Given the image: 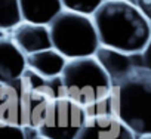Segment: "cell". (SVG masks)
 Here are the masks:
<instances>
[{"label":"cell","mask_w":151,"mask_h":139,"mask_svg":"<svg viewBox=\"0 0 151 139\" xmlns=\"http://www.w3.org/2000/svg\"><path fill=\"white\" fill-rule=\"evenodd\" d=\"M141 64L145 70H148V71L151 73V40H150L147 49L141 53Z\"/></svg>","instance_id":"obj_17"},{"label":"cell","mask_w":151,"mask_h":139,"mask_svg":"<svg viewBox=\"0 0 151 139\" xmlns=\"http://www.w3.org/2000/svg\"><path fill=\"white\" fill-rule=\"evenodd\" d=\"M22 16L27 22L49 25L53 18L64 11L61 0H19Z\"/></svg>","instance_id":"obj_12"},{"label":"cell","mask_w":151,"mask_h":139,"mask_svg":"<svg viewBox=\"0 0 151 139\" xmlns=\"http://www.w3.org/2000/svg\"><path fill=\"white\" fill-rule=\"evenodd\" d=\"M24 22L19 0H0V30L11 33L15 27Z\"/></svg>","instance_id":"obj_13"},{"label":"cell","mask_w":151,"mask_h":139,"mask_svg":"<svg viewBox=\"0 0 151 139\" xmlns=\"http://www.w3.org/2000/svg\"><path fill=\"white\" fill-rule=\"evenodd\" d=\"M68 59L55 47L27 55V67L45 79L58 77L62 74Z\"/></svg>","instance_id":"obj_11"},{"label":"cell","mask_w":151,"mask_h":139,"mask_svg":"<svg viewBox=\"0 0 151 139\" xmlns=\"http://www.w3.org/2000/svg\"><path fill=\"white\" fill-rule=\"evenodd\" d=\"M88 118L85 107L59 95L50 102L37 133L47 139H77Z\"/></svg>","instance_id":"obj_6"},{"label":"cell","mask_w":151,"mask_h":139,"mask_svg":"<svg viewBox=\"0 0 151 139\" xmlns=\"http://www.w3.org/2000/svg\"><path fill=\"white\" fill-rule=\"evenodd\" d=\"M133 2L139 8V11L147 16V19L151 22V0H133Z\"/></svg>","instance_id":"obj_16"},{"label":"cell","mask_w":151,"mask_h":139,"mask_svg":"<svg viewBox=\"0 0 151 139\" xmlns=\"http://www.w3.org/2000/svg\"><path fill=\"white\" fill-rule=\"evenodd\" d=\"M111 105L113 114L136 136L151 135V73L139 65L113 85Z\"/></svg>","instance_id":"obj_4"},{"label":"cell","mask_w":151,"mask_h":139,"mask_svg":"<svg viewBox=\"0 0 151 139\" xmlns=\"http://www.w3.org/2000/svg\"><path fill=\"white\" fill-rule=\"evenodd\" d=\"M11 39L15 44L25 53L31 55L39 50H45L52 46V37L49 31V25L34 24V22H21L9 33Z\"/></svg>","instance_id":"obj_9"},{"label":"cell","mask_w":151,"mask_h":139,"mask_svg":"<svg viewBox=\"0 0 151 139\" xmlns=\"http://www.w3.org/2000/svg\"><path fill=\"white\" fill-rule=\"evenodd\" d=\"M139 139H151V135H148V136H141Z\"/></svg>","instance_id":"obj_19"},{"label":"cell","mask_w":151,"mask_h":139,"mask_svg":"<svg viewBox=\"0 0 151 139\" xmlns=\"http://www.w3.org/2000/svg\"><path fill=\"white\" fill-rule=\"evenodd\" d=\"M59 95H65L61 76L45 79L27 68L17 80L0 83V121L37 130Z\"/></svg>","instance_id":"obj_1"},{"label":"cell","mask_w":151,"mask_h":139,"mask_svg":"<svg viewBox=\"0 0 151 139\" xmlns=\"http://www.w3.org/2000/svg\"><path fill=\"white\" fill-rule=\"evenodd\" d=\"M96 59L101 62L104 70L108 73L113 85L127 77L133 70L141 64V53L139 55H130L122 50H116L107 46H99V49L95 53Z\"/></svg>","instance_id":"obj_8"},{"label":"cell","mask_w":151,"mask_h":139,"mask_svg":"<svg viewBox=\"0 0 151 139\" xmlns=\"http://www.w3.org/2000/svg\"><path fill=\"white\" fill-rule=\"evenodd\" d=\"M52 46L67 59L93 56L101 46L92 15L61 11L49 24Z\"/></svg>","instance_id":"obj_5"},{"label":"cell","mask_w":151,"mask_h":139,"mask_svg":"<svg viewBox=\"0 0 151 139\" xmlns=\"http://www.w3.org/2000/svg\"><path fill=\"white\" fill-rule=\"evenodd\" d=\"M92 18L101 46L139 55L151 40V22L130 0H104Z\"/></svg>","instance_id":"obj_2"},{"label":"cell","mask_w":151,"mask_h":139,"mask_svg":"<svg viewBox=\"0 0 151 139\" xmlns=\"http://www.w3.org/2000/svg\"><path fill=\"white\" fill-rule=\"evenodd\" d=\"M34 139H47V138H45V136H42V135H39V133H37Z\"/></svg>","instance_id":"obj_18"},{"label":"cell","mask_w":151,"mask_h":139,"mask_svg":"<svg viewBox=\"0 0 151 139\" xmlns=\"http://www.w3.org/2000/svg\"><path fill=\"white\" fill-rule=\"evenodd\" d=\"M27 55L15 44L9 33L0 36V83L17 80L27 70Z\"/></svg>","instance_id":"obj_10"},{"label":"cell","mask_w":151,"mask_h":139,"mask_svg":"<svg viewBox=\"0 0 151 139\" xmlns=\"http://www.w3.org/2000/svg\"><path fill=\"white\" fill-rule=\"evenodd\" d=\"M77 139H136V135L114 114L89 117Z\"/></svg>","instance_id":"obj_7"},{"label":"cell","mask_w":151,"mask_h":139,"mask_svg":"<svg viewBox=\"0 0 151 139\" xmlns=\"http://www.w3.org/2000/svg\"><path fill=\"white\" fill-rule=\"evenodd\" d=\"M25 130H27L25 127L0 121V136H2V139H27Z\"/></svg>","instance_id":"obj_15"},{"label":"cell","mask_w":151,"mask_h":139,"mask_svg":"<svg viewBox=\"0 0 151 139\" xmlns=\"http://www.w3.org/2000/svg\"><path fill=\"white\" fill-rule=\"evenodd\" d=\"M61 79L65 95L85 107L89 117L113 114V82L95 55L68 59Z\"/></svg>","instance_id":"obj_3"},{"label":"cell","mask_w":151,"mask_h":139,"mask_svg":"<svg viewBox=\"0 0 151 139\" xmlns=\"http://www.w3.org/2000/svg\"><path fill=\"white\" fill-rule=\"evenodd\" d=\"M64 9L80 12L85 15H93V12L102 5L104 0H61Z\"/></svg>","instance_id":"obj_14"}]
</instances>
